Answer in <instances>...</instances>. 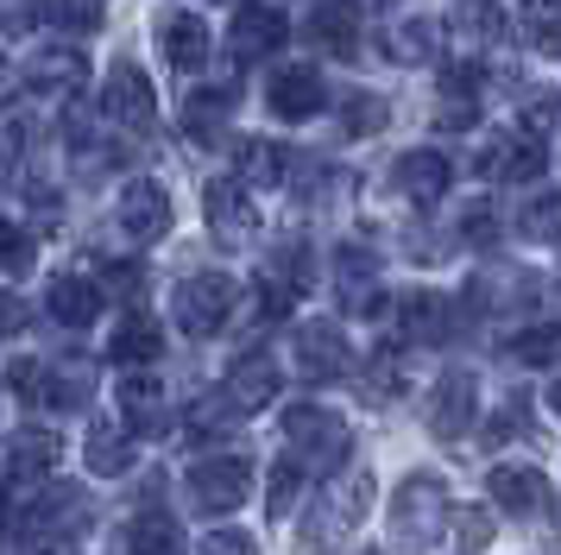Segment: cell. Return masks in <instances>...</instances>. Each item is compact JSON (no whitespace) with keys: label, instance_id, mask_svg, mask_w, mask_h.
Masks as SVG:
<instances>
[{"label":"cell","instance_id":"obj_1","mask_svg":"<svg viewBox=\"0 0 561 555\" xmlns=\"http://www.w3.org/2000/svg\"><path fill=\"white\" fill-rule=\"evenodd\" d=\"M366 511H373V467H329V479L316 486V505H309L304 518V550L329 555L341 550L359 524H366Z\"/></svg>","mask_w":561,"mask_h":555},{"label":"cell","instance_id":"obj_2","mask_svg":"<svg viewBox=\"0 0 561 555\" xmlns=\"http://www.w3.org/2000/svg\"><path fill=\"white\" fill-rule=\"evenodd\" d=\"M284 442H290V461L297 467H316V474H329V467H341L347 461V449H354V435H347V417H334L329 404H290L284 410Z\"/></svg>","mask_w":561,"mask_h":555},{"label":"cell","instance_id":"obj_3","mask_svg":"<svg viewBox=\"0 0 561 555\" xmlns=\"http://www.w3.org/2000/svg\"><path fill=\"white\" fill-rule=\"evenodd\" d=\"M448 486L435 474H410L398 492H391V536L404 543V550H435L442 543V530H448Z\"/></svg>","mask_w":561,"mask_h":555},{"label":"cell","instance_id":"obj_4","mask_svg":"<svg viewBox=\"0 0 561 555\" xmlns=\"http://www.w3.org/2000/svg\"><path fill=\"white\" fill-rule=\"evenodd\" d=\"M233 303H240V291H233L228 272H196V278L178 284L171 316H178V328L190 335V341H215V335L233 322Z\"/></svg>","mask_w":561,"mask_h":555},{"label":"cell","instance_id":"obj_5","mask_svg":"<svg viewBox=\"0 0 561 555\" xmlns=\"http://www.w3.org/2000/svg\"><path fill=\"white\" fill-rule=\"evenodd\" d=\"M190 499L203 505V511H240V505L253 499V461L247 454H203L196 467H190Z\"/></svg>","mask_w":561,"mask_h":555},{"label":"cell","instance_id":"obj_6","mask_svg":"<svg viewBox=\"0 0 561 555\" xmlns=\"http://www.w3.org/2000/svg\"><path fill=\"white\" fill-rule=\"evenodd\" d=\"M102 114L114 126H127V133H152V126H158L152 76L139 70V64H114V76L102 82Z\"/></svg>","mask_w":561,"mask_h":555},{"label":"cell","instance_id":"obj_7","mask_svg":"<svg viewBox=\"0 0 561 555\" xmlns=\"http://www.w3.org/2000/svg\"><path fill=\"white\" fill-rule=\"evenodd\" d=\"M290 360H297V373H304L309 385H334V378L354 373V348H347V335H341L334 322H304L297 328Z\"/></svg>","mask_w":561,"mask_h":555},{"label":"cell","instance_id":"obj_8","mask_svg":"<svg viewBox=\"0 0 561 555\" xmlns=\"http://www.w3.org/2000/svg\"><path fill=\"white\" fill-rule=\"evenodd\" d=\"M473 417H480V378L467 373V366H448L430 392V435L460 442V435L473 429Z\"/></svg>","mask_w":561,"mask_h":555},{"label":"cell","instance_id":"obj_9","mask_svg":"<svg viewBox=\"0 0 561 555\" xmlns=\"http://www.w3.org/2000/svg\"><path fill=\"white\" fill-rule=\"evenodd\" d=\"M203 208H208V234H215L221 247H253L259 215H253V196H247L240 177H215L203 190Z\"/></svg>","mask_w":561,"mask_h":555},{"label":"cell","instance_id":"obj_10","mask_svg":"<svg viewBox=\"0 0 561 555\" xmlns=\"http://www.w3.org/2000/svg\"><path fill=\"white\" fill-rule=\"evenodd\" d=\"M284 38H290V20H284L278 7H265V0H247L240 13H233V32H228V50L240 64H265V57H278Z\"/></svg>","mask_w":561,"mask_h":555},{"label":"cell","instance_id":"obj_11","mask_svg":"<svg viewBox=\"0 0 561 555\" xmlns=\"http://www.w3.org/2000/svg\"><path fill=\"white\" fill-rule=\"evenodd\" d=\"M114 398H121V423H127L133 435H152V429H164V417H171L164 378H158L152 366H121Z\"/></svg>","mask_w":561,"mask_h":555},{"label":"cell","instance_id":"obj_12","mask_svg":"<svg viewBox=\"0 0 561 555\" xmlns=\"http://www.w3.org/2000/svg\"><path fill=\"white\" fill-rule=\"evenodd\" d=\"M322 95H329V89H322L316 64H278V70L265 76V101H272L278 121H316Z\"/></svg>","mask_w":561,"mask_h":555},{"label":"cell","instance_id":"obj_13","mask_svg":"<svg viewBox=\"0 0 561 555\" xmlns=\"http://www.w3.org/2000/svg\"><path fill=\"white\" fill-rule=\"evenodd\" d=\"M473 171H480V177H511V183H536V177H542V139H530V133L480 139Z\"/></svg>","mask_w":561,"mask_h":555},{"label":"cell","instance_id":"obj_14","mask_svg":"<svg viewBox=\"0 0 561 555\" xmlns=\"http://www.w3.org/2000/svg\"><path fill=\"white\" fill-rule=\"evenodd\" d=\"M121 234H127V240H139V247L171 234V196H164V183L139 177V183H127V190H121Z\"/></svg>","mask_w":561,"mask_h":555},{"label":"cell","instance_id":"obj_15","mask_svg":"<svg viewBox=\"0 0 561 555\" xmlns=\"http://www.w3.org/2000/svg\"><path fill=\"white\" fill-rule=\"evenodd\" d=\"M278 385H284V373L272 366V360H259V353H247L240 366L228 373V385L215 392V398L228 404V417L240 423V417H253V410H265V404L278 398Z\"/></svg>","mask_w":561,"mask_h":555},{"label":"cell","instance_id":"obj_16","mask_svg":"<svg viewBox=\"0 0 561 555\" xmlns=\"http://www.w3.org/2000/svg\"><path fill=\"white\" fill-rule=\"evenodd\" d=\"M334 284H341V309L347 316H373L385 303V291H379V259L366 247H341L334 252Z\"/></svg>","mask_w":561,"mask_h":555},{"label":"cell","instance_id":"obj_17","mask_svg":"<svg viewBox=\"0 0 561 555\" xmlns=\"http://www.w3.org/2000/svg\"><path fill=\"white\" fill-rule=\"evenodd\" d=\"M485 486H492V505L511 511V518H542V511H549V479H542V467L505 461V467H492Z\"/></svg>","mask_w":561,"mask_h":555},{"label":"cell","instance_id":"obj_18","mask_svg":"<svg viewBox=\"0 0 561 555\" xmlns=\"http://www.w3.org/2000/svg\"><path fill=\"white\" fill-rule=\"evenodd\" d=\"M398 335H404L410 348H442V341L455 335L448 297H435V291H404V297H398Z\"/></svg>","mask_w":561,"mask_h":555},{"label":"cell","instance_id":"obj_19","mask_svg":"<svg viewBox=\"0 0 561 555\" xmlns=\"http://www.w3.org/2000/svg\"><path fill=\"white\" fill-rule=\"evenodd\" d=\"M164 360V328L152 316H121L114 322V341H107V366H158Z\"/></svg>","mask_w":561,"mask_h":555},{"label":"cell","instance_id":"obj_20","mask_svg":"<svg viewBox=\"0 0 561 555\" xmlns=\"http://www.w3.org/2000/svg\"><path fill=\"white\" fill-rule=\"evenodd\" d=\"M82 76H89V64H82V50H70V45H51V50H38L26 64V89L32 95H77L82 89Z\"/></svg>","mask_w":561,"mask_h":555},{"label":"cell","instance_id":"obj_21","mask_svg":"<svg viewBox=\"0 0 561 555\" xmlns=\"http://www.w3.org/2000/svg\"><path fill=\"white\" fill-rule=\"evenodd\" d=\"M448 183H455V165H448L442 151H404V158H398V190H404L416 208L442 202L448 196Z\"/></svg>","mask_w":561,"mask_h":555},{"label":"cell","instance_id":"obj_22","mask_svg":"<svg viewBox=\"0 0 561 555\" xmlns=\"http://www.w3.org/2000/svg\"><path fill=\"white\" fill-rule=\"evenodd\" d=\"M304 32H309V45L329 50V57H341V64H347V57H359V13L347 7V0H329V7H316Z\"/></svg>","mask_w":561,"mask_h":555},{"label":"cell","instance_id":"obj_23","mask_svg":"<svg viewBox=\"0 0 561 555\" xmlns=\"http://www.w3.org/2000/svg\"><path fill=\"white\" fill-rule=\"evenodd\" d=\"M158 45H164V64L171 70H203L208 64V25L196 13H164L158 20Z\"/></svg>","mask_w":561,"mask_h":555},{"label":"cell","instance_id":"obj_24","mask_svg":"<svg viewBox=\"0 0 561 555\" xmlns=\"http://www.w3.org/2000/svg\"><path fill=\"white\" fill-rule=\"evenodd\" d=\"M45 309H51L64 328H89L95 316H102V284H95V278L64 272V278H51V291H45Z\"/></svg>","mask_w":561,"mask_h":555},{"label":"cell","instance_id":"obj_25","mask_svg":"<svg viewBox=\"0 0 561 555\" xmlns=\"http://www.w3.org/2000/svg\"><path fill=\"white\" fill-rule=\"evenodd\" d=\"M57 461H64V442H57L51 429H20L13 449H7V467H13L20 486H45Z\"/></svg>","mask_w":561,"mask_h":555},{"label":"cell","instance_id":"obj_26","mask_svg":"<svg viewBox=\"0 0 561 555\" xmlns=\"http://www.w3.org/2000/svg\"><path fill=\"white\" fill-rule=\"evenodd\" d=\"M133 442H139V435H133L127 423H95L89 429V442H82V461H89V474L95 479H121L133 467Z\"/></svg>","mask_w":561,"mask_h":555},{"label":"cell","instance_id":"obj_27","mask_svg":"<svg viewBox=\"0 0 561 555\" xmlns=\"http://www.w3.org/2000/svg\"><path fill=\"white\" fill-rule=\"evenodd\" d=\"M89 398H95V366L64 360V366H45L38 373V404L45 410H82Z\"/></svg>","mask_w":561,"mask_h":555},{"label":"cell","instance_id":"obj_28","mask_svg":"<svg viewBox=\"0 0 561 555\" xmlns=\"http://www.w3.org/2000/svg\"><path fill=\"white\" fill-rule=\"evenodd\" d=\"M233 165H240L233 177H240L247 190H278L284 177H290V151H284L278 139H240Z\"/></svg>","mask_w":561,"mask_h":555},{"label":"cell","instance_id":"obj_29","mask_svg":"<svg viewBox=\"0 0 561 555\" xmlns=\"http://www.w3.org/2000/svg\"><path fill=\"white\" fill-rule=\"evenodd\" d=\"M442 32H455L467 50H480V45H492V38L505 32V13H499V0H455V13H448Z\"/></svg>","mask_w":561,"mask_h":555},{"label":"cell","instance_id":"obj_30","mask_svg":"<svg viewBox=\"0 0 561 555\" xmlns=\"http://www.w3.org/2000/svg\"><path fill=\"white\" fill-rule=\"evenodd\" d=\"M228 107H233V89H203V95H190L183 101V133H190L196 146H215L221 126H228Z\"/></svg>","mask_w":561,"mask_h":555},{"label":"cell","instance_id":"obj_31","mask_svg":"<svg viewBox=\"0 0 561 555\" xmlns=\"http://www.w3.org/2000/svg\"><path fill=\"white\" fill-rule=\"evenodd\" d=\"M127 550L133 555H183V524L171 511H139L127 524Z\"/></svg>","mask_w":561,"mask_h":555},{"label":"cell","instance_id":"obj_32","mask_svg":"<svg viewBox=\"0 0 561 555\" xmlns=\"http://www.w3.org/2000/svg\"><path fill=\"white\" fill-rule=\"evenodd\" d=\"M505 353L517 360V366H530V373H549L561 360V335H556V322H536V328H517L505 341Z\"/></svg>","mask_w":561,"mask_h":555},{"label":"cell","instance_id":"obj_33","mask_svg":"<svg viewBox=\"0 0 561 555\" xmlns=\"http://www.w3.org/2000/svg\"><path fill=\"white\" fill-rule=\"evenodd\" d=\"M404 378H410L404 348H379L373 360H366V373H359V392H366L373 404H391L398 392H404Z\"/></svg>","mask_w":561,"mask_h":555},{"label":"cell","instance_id":"obj_34","mask_svg":"<svg viewBox=\"0 0 561 555\" xmlns=\"http://www.w3.org/2000/svg\"><path fill=\"white\" fill-rule=\"evenodd\" d=\"M442 20H404L398 25V38H391V50L404 57V64H442Z\"/></svg>","mask_w":561,"mask_h":555},{"label":"cell","instance_id":"obj_35","mask_svg":"<svg viewBox=\"0 0 561 555\" xmlns=\"http://www.w3.org/2000/svg\"><path fill=\"white\" fill-rule=\"evenodd\" d=\"M297 492H304V467L284 454V461H272L265 467V518H284L290 505H297Z\"/></svg>","mask_w":561,"mask_h":555},{"label":"cell","instance_id":"obj_36","mask_svg":"<svg viewBox=\"0 0 561 555\" xmlns=\"http://www.w3.org/2000/svg\"><path fill=\"white\" fill-rule=\"evenodd\" d=\"M38 265V247H32V234L20 222H0V272L7 278H26Z\"/></svg>","mask_w":561,"mask_h":555},{"label":"cell","instance_id":"obj_37","mask_svg":"<svg viewBox=\"0 0 561 555\" xmlns=\"http://www.w3.org/2000/svg\"><path fill=\"white\" fill-rule=\"evenodd\" d=\"M435 126H442V133H473V126H480V95H455V89H442V101H435Z\"/></svg>","mask_w":561,"mask_h":555},{"label":"cell","instance_id":"obj_38","mask_svg":"<svg viewBox=\"0 0 561 555\" xmlns=\"http://www.w3.org/2000/svg\"><path fill=\"white\" fill-rule=\"evenodd\" d=\"M385 121H391V107H385V95H347V133L354 139H373V133H385Z\"/></svg>","mask_w":561,"mask_h":555},{"label":"cell","instance_id":"obj_39","mask_svg":"<svg viewBox=\"0 0 561 555\" xmlns=\"http://www.w3.org/2000/svg\"><path fill=\"white\" fill-rule=\"evenodd\" d=\"M517 25L536 38V50L556 57V0H524V7H517Z\"/></svg>","mask_w":561,"mask_h":555},{"label":"cell","instance_id":"obj_40","mask_svg":"<svg viewBox=\"0 0 561 555\" xmlns=\"http://www.w3.org/2000/svg\"><path fill=\"white\" fill-rule=\"evenodd\" d=\"M460 240L499 247V208H492V202H467V208H460Z\"/></svg>","mask_w":561,"mask_h":555},{"label":"cell","instance_id":"obj_41","mask_svg":"<svg viewBox=\"0 0 561 555\" xmlns=\"http://www.w3.org/2000/svg\"><path fill=\"white\" fill-rule=\"evenodd\" d=\"M556 196H536L530 208H524V240H536V247H556Z\"/></svg>","mask_w":561,"mask_h":555},{"label":"cell","instance_id":"obj_42","mask_svg":"<svg viewBox=\"0 0 561 555\" xmlns=\"http://www.w3.org/2000/svg\"><path fill=\"white\" fill-rule=\"evenodd\" d=\"M102 7L107 0H51V20L70 25V32H95L102 25Z\"/></svg>","mask_w":561,"mask_h":555},{"label":"cell","instance_id":"obj_43","mask_svg":"<svg viewBox=\"0 0 561 555\" xmlns=\"http://www.w3.org/2000/svg\"><path fill=\"white\" fill-rule=\"evenodd\" d=\"M38 7H45V0H0V32H7V38H26L32 25L45 20Z\"/></svg>","mask_w":561,"mask_h":555},{"label":"cell","instance_id":"obj_44","mask_svg":"<svg viewBox=\"0 0 561 555\" xmlns=\"http://www.w3.org/2000/svg\"><path fill=\"white\" fill-rule=\"evenodd\" d=\"M196 555H259V543L247 530H208L203 543H196Z\"/></svg>","mask_w":561,"mask_h":555},{"label":"cell","instance_id":"obj_45","mask_svg":"<svg viewBox=\"0 0 561 555\" xmlns=\"http://www.w3.org/2000/svg\"><path fill=\"white\" fill-rule=\"evenodd\" d=\"M485 70L480 64H467V57H455V64H442V89H455V95H480Z\"/></svg>","mask_w":561,"mask_h":555},{"label":"cell","instance_id":"obj_46","mask_svg":"<svg viewBox=\"0 0 561 555\" xmlns=\"http://www.w3.org/2000/svg\"><path fill=\"white\" fill-rule=\"evenodd\" d=\"M20 555H77V543H70L64 530H26Z\"/></svg>","mask_w":561,"mask_h":555},{"label":"cell","instance_id":"obj_47","mask_svg":"<svg viewBox=\"0 0 561 555\" xmlns=\"http://www.w3.org/2000/svg\"><path fill=\"white\" fill-rule=\"evenodd\" d=\"M38 373H45V360H13V366H7V385L26 404H38Z\"/></svg>","mask_w":561,"mask_h":555},{"label":"cell","instance_id":"obj_48","mask_svg":"<svg viewBox=\"0 0 561 555\" xmlns=\"http://www.w3.org/2000/svg\"><path fill=\"white\" fill-rule=\"evenodd\" d=\"M26 322H32V309L13 297V291H0V341H13V335H20Z\"/></svg>","mask_w":561,"mask_h":555},{"label":"cell","instance_id":"obj_49","mask_svg":"<svg viewBox=\"0 0 561 555\" xmlns=\"http://www.w3.org/2000/svg\"><path fill=\"white\" fill-rule=\"evenodd\" d=\"M549 126H556V101L542 95V101H530V114H524V133H530V139H549Z\"/></svg>","mask_w":561,"mask_h":555},{"label":"cell","instance_id":"obj_50","mask_svg":"<svg viewBox=\"0 0 561 555\" xmlns=\"http://www.w3.org/2000/svg\"><path fill=\"white\" fill-rule=\"evenodd\" d=\"M460 543H473V550H480V543H492V524H485V511H467V518H460Z\"/></svg>","mask_w":561,"mask_h":555},{"label":"cell","instance_id":"obj_51","mask_svg":"<svg viewBox=\"0 0 561 555\" xmlns=\"http://www.w3.org/2000/svg\"><path fill=\"white\" fill-rule=\"evenodd\" d=\"M102 284H107V291H121V297H133V291H139L146 278H139V265H127V272H114V265H107V272H102Z\"/></svg>","mask_w":561,"mask_h":555},{"label":"cell","instance_id":"obj_52","mask_svg":"<svg viewBox=\"0 0 561 555\" xmlns=\"http://www.w3.org/2000/svg\"><path fill=\"white\" fill-rule=\"evenodd\" d=\"M391 7H404V0H354L359 20H366V13H391Z\"/></svg>","mask_w":561,"mask_h":555},{"label":"cell","instance_id":"obj_53","mask_svg":"<svg viewBox=\"0 0 561 555\" xmlns=\"http://www.w3.org/2000/svg\"><path fill=\"white\" fill-rule=\"evenodd\" d=\"M359 555H379V550H359Z\"/></svg>","mask_w":561,"mask_h":555}]
</instances>
